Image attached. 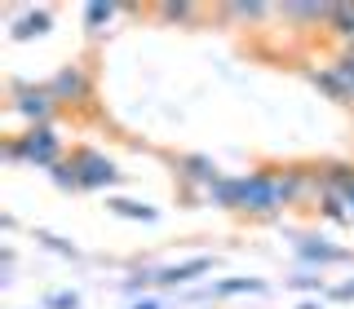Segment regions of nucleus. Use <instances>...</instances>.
<instances>
[{
    "instance_id": "f257e3e1",
    "label": "nucleus",
    "mask_w": 354,
    "mask_h": 309,
    "mask_svg": "<svg viewBox=\"0 0 354 309\" xmlns=\"http://www.w3.org/2000/svg\"><path fill=\"white\" fill-rule=\"evenodd\" d=\"M53 150H58V141H53L49 132H31V141H27V154H31V159L49 163V159H53Z\"/></svg>"
},
{
    "instance_id": "f03ea898",
    "label": "nucleus",
    "mask_w": 354,
    "mask_h": 309,
    "mask_svg": "<svg viewBox=\"0 0 354 309\" xmlns=\"http://www.w3.org/2000/svg\"><path fill=\"white\" fill-rule=\"evenodd\" d=\"M199 270H208V261H191V265H182V270H164L160 283H182L186 274H199Z\"/></svg>"
},
{
    "instance_id": "7ed1b4c3",
    "label": "nucleus",
    "mask_w": 354,
    "mask_h": 309,
    "mask_svg": "<svg viewBox=\"0 0 354 309\" xmlns=\"http://www.w3.org/2000/svg\"><path fill=\"white\" fill-rule=\"evenodd\" d=\"M58 93H84V80H80V75H71V71H62L58 75Z\"/></svg>"
},
{
    "instance_id": "20e7f679",
    "label": "nucleus",
    "mask_w": 354,
    "mask_h": 309,
    "mask_svg": "<svg viewBox=\"0 0 354 309\" xmlns=\"http://www.w3.org/2000/svg\"><path fill=\"white\" fill-rule=\"evenodd\" d=\"M115 212H124V217H151V208H147V203H124V199H120Z\"/></svg>"
},
{
    "instance_id": "39448f33",
    "label": "nucleus",
    "mask_w": 354,
    "mask_h": 309,
    "mask_svg": "<svg viewBox=\"0 0 354 309\" xmlns=\"http://www.w3.org/2000/svg\"><path fill=\"white\" fill-rule=\"evenodd\" d=\"M133 309H155V305H133Z\"/></svg>"
}]
</instances>
